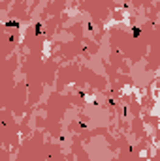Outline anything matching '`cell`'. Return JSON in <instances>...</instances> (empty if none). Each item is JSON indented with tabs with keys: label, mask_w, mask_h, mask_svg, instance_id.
Returning a JSON list of instances; mask_svg holds the SVG:
<instances>
[{
	"label": "cell",
	"mask_w": 160,
	"mask_h": 161,
	"mask_svg": "<svg viewBox=\"0 0 160 161\" xmlns=\"http://www.w3.org/2000/svg\"><path fill=\"white\" fill-rule=\"evenodd\" d=\"M6 26H13V28H17V26H19V23H17V21H8Z\"/></svg>",
	"instance_id": "cell-1"
},
{
	"label": "cell",
	"mask_w": 160,
	"mask_h": 161,
	"mask_svg": "<svg viewBox=\"0 0 160 161\" xmlns=\"http://www.w3.org/2000/svg\"><path fill=\"white\" fill-rule=\"evenodd\" d=\"M132 34H134V38H140L141 30H140V28H132Z\"/></svg>",
	"instance_id": "cell-2"
},
{
	"label": "cell",
	"mask_w": 160,
	"mask_h": 161,
	"mask_svg": "<svg viewBox=\"0 0 160 161\" xmlns=\"http://www.w3.org/2000/svg\"><path fill=\"white\" fill-rule=\"evenodd\" d=\"M41 30H44V28H41V25H36V26H34V32H36V34H38V36L41 34Z\"/></svg>",
	"instance_id": "cell-3"
}]
</instances>
